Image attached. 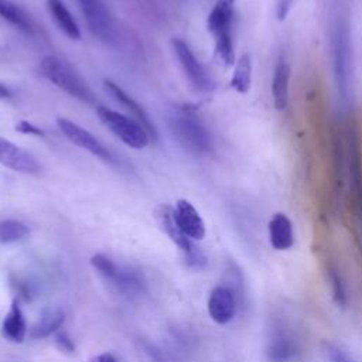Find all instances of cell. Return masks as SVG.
Instances as JSON below:
<instances>
[{
    "instance_id": "6da1fadb",
    "label": "cell",
    "mask_w": 362,
    "mask_h": 362,
    "mask_svg": "<svg viewBox=\"0 0 362 362\" xmlns=\"http://www.w3.org/2000/svg\"><path fill=\"white\" fill-rule=\"evenodd\" d=\"M331 52L338 95L344 105L352 93V41L349 13L339 1L334 6L331 18Z\"/></svg>"
},
{
    "instance_id": "7a4b0ae2",
    "label": "cell",
    "mask_w": 362,
    "mask_h": 362,
    "mask_svg": "<svg viewBox=\"0 0 362 362\" xmlns=\"http://www.w3.org/2000/svg\"><path fill=\"white\" fill-rule=\"evenodd\" d=\"M235 16V0H215L208 18L206 27L215 41V52L225 65L235 64L232 24Z\"/></svg>"
},
{
    "instance_id": "3957f363",
    "label": "cell",
    "mask_w": 362,
    "mask_h": 362,
    "mask_svg": "<svg viewBox=\"0 0 362 362\" xmlns=\"http://www.w3.org/2000/svg\"><path fill=\"white\" fill-rule=\"evenodd\" d=\"M40 72L45 79L72 98H76L88 105H93L96 102V96L89 85L65 61L54 55H47L40 62Z\"/></svg>"
},
{
    "instance_id": "277c9868",
    "label": "cell",
    "mask_w": 362,
    "mask_h": 362,
    "mask_svg": "<svg viewBox=\"0 0 362 362\" xmlns=\"http://www.w3.org/2000/svg\"><path fill=\"white\" fill-rule=\"evenodd\" d=\"M92 267L98 274L107 281L120 296L126 298H139L146 291V281L137 270L122 267L103 253H96L90 257Z\"/></svg>"
},
{
    "instance_id": "5b68a950",
    "label": "cell",
    "mask_w": 362,
    "mask_h": 362,
    "mask_svg": "<svg viewBox=\"0 0 362 362\" xmlns=\"http://www.w3.org/2000/svg\"><path fill=\"white\" fill-rule=\"evenodd\" d=\"M170 129L178 143L191 154L204 156L212 148V139L194 109L184 107L170 119Z\"/></svg>"
},
{
    "instance_id": "8992f818",
    "label": "cell",
    "mask_w": 362,
    "mask_h": 362,
    "mask_svg": "<svg viewBox=\"0 0 362 362\" xmlns=\"http://www.w3.org/2000/svg\"><path fill=\"white\" fill-rule=\"evenodd\" d=\"M264 356L267 362H301L304 358L303 342L293 325L286 320H274L269 328Z\"/></svg>"
},
{
    "instance_id": "52a82bcc",
    "label": "cell",
    "mask_w": 362,
    "mask_h": 362,
    "mask_svg": "<svg viewBox=\"0 0 362 362\" xmlns=\"http://www.w3.org/2000/svg\"><path fill=\"white\" fill-rule=\"evenodd\" d=\"M98 116L100 122L126 146L140 150L150 144V134L136 119L124 116L105 106L98 107Z\"/></svg>"
},
{
    "instance_id": "ba28073f",
    "label": "cell",
    "mask_w": 362,
    "mask_h": 362,
    "mask_svg": "<svg viewBox=\"0 0 362 362\" xmlns=\"http://www.w3.org/2000/svg\"><path fill=\"white\" fill-rule=\"evenodd\" d=\"M171 47L192 88L202 93L212 92L215 89V82L206 68L197 59L188 44L181 38H173Z\"/></svg>"
},
{
    "instance_id": "9c48e42d",
    "label": "cell",
    "mask_w": 362,
    "mask_h": 362,
    "mask_svg": "<svg viewBox=\"0 0 362 362\" xmlns=\"http://www.w3.org/2000/svg\"><path fill=\"white\" fill-rule=\"evenodd\" d=\"M89 31L103 42H112L116 37L115 20L103 0H79Z\"/></svg>"
},
{
    "instance_id": "30bf717a",
    "label": "cell",
    "mask_w": 362,
    "mask_h": 362,
    "mask_svg": "<svg viewBox=\"0 0 362 362\" xmlns=\"http://www.w3.org/2000/svg\"><path fill=\"white\" fill-rule=\"evenodd\" d=\"M57 124H58L59 130L62 132V134L75 146L89 151L90 154L99 157L100 160H103L106 163L113 161V157L109 153V150L92 133H89L86 129H83L78 123H75L66 117H58Z\"/></svg>"
},
{
    "instance_id": "8fae6325",
    "label": "cell",
    "mask_w": 362,
    "mask_h": 362,
    "mask_svg": "<svg viewBox=\"0 0 362 362\" xmlns=\"http://www.w3.org/2000/svg\"><path fill=\"white\" fill-rule=\"evenodd\" d=\"M208 315L218 325L229 324L238 311V300L235 291L228 286H216L211 290L206 303Z\"/></svg>"
},
{
    "instance_id": "7c38bea8",
    "label": "cell",
    "mask_w": 362,
    "mask_h": 362,
    "mask_svg": "<svg viewBox=\"0 0 362 362\" xmlns=\"http://www.w3.org/2000/svg\"><path fill=\"white\" fill-rule=\"evenodd\" d=\"M0 164L24 174H38L41 165L38 160L25 148L0 136Z\"/></svg>"
},
{
    "instance_id": "4fadbf2b",
    "label": "cell",
    "mask_w": 362,
    "mask_h": 362,
    "mask_svg": "<svg viewBox=\"0 0 362 362\" xmlns=\"http://www.w3.org/2000/svg\"><path fill=\"white\" fill-rule=\"evenodd\" d=\"M153 215L158 228L170 238V240L175 246H178L184 252V255H189L197 249V246L192 243V239L185 236L178 228L174 218V206L168 204H160L158 206H156Z\"/></svg>"
},
{
    "instance_id": "5bb4252c",
    "label": "cell",
    "mask_w": 362,
    "mask_h": 362,
    "mask_svg": "<svg viewBox=\"0 0 362 362\" xmlns=\"http://www.w3.org/2000/svg\"><path fill=\"white\" fill-rule=\"evenodd\" d=\"M174 218L181 232L192 240H202L206 233L205 222L195 206L187 199H178L174 206Z\"/></svg>"
},
{
    "instance_id": "9a60e30c",
    "label": "cell",
    "mask_w": 362,
    "mask_h": 362,
    "mask_svg": "<svg viewBox=\"0 0 362 362\" xmlns=\"http://www.w3.org/2000/svg\"><path fill=\"white\" fill-rule=\"evenodd\" d=\"M103 83H105V89H106L120 105H123V106L134 116V119H136L139 123H141V126L147 130V133L150 134V137H151L153 140H157V130H156L154 124L151 123V120H150L147 112L144 110V107H143L140 103H137L130 95H127L117 83H115V82H112V81H109V79H105Z\"/></svg>"
},
{
    "instance_id": "2e32d148",
    "label": "cell",
    "mask_w": 362,
    "mask_h": 362,
    "mask_svg": "<svg viewBox=\"0 0 362 362\" xmlns=\"http://www.w3.org/2000/svg\"><path fill=\"white\" fill-rule=\"evenodd\" d=\"M269 242L276 250H288L294 245V230L290 218L283 212H276L267 223Z\"/></svg>"
},
{
    "instance_id": "e0dca14e",
    "label": "cell",
    "mask_w": 362,
    "mask_h": 362,
    "mask_svg": "<svg viewBox=\"0 0 362 362\" xmlns=\"http://www.w3.org/2000/svg\"><path fill=\"white\" fill-rule=\"evenodd\" d=\"M1 335L11 344H23L27 337V322L16 298L11 301V305L3 318Z\"/></svg>"
},
{
    "instance_id": "ac0fdd59",
    "label": "cell",
    "mask_w": 362,
    "mask_h": 362,
    "mask_svg": "<svg viewBox=\"0 0 362 362\" xmlns=\"http://www.w3.org/2000/svg\"><path fill=\"white\" fill-rule=\"evenodd\" d=\"M288 82H290V65L281 55L274 66L272 79V98L277 110H284L288 103Z\"/></svg>"
},
{
    "instance_id": "d6986e66",
    "label": "cell",
    "mask_w": 362,
    "mask_h": 362,
    "mask_svg": "<svg viewBox=\"0 0 362 362\" xmlns=\"http://www.w3.org/2000/svg\"><path fill=\"white\" fill-rule=\"evenodd\" d=\"M47 7L55 24L68 38L71 40L81 38L79 25L62 0H47Z\"/></svg>"
},
{
    "instance_id": "ffe728a7",
    "label": "cell",
    "mask_w": 362,
    "mask_h": 362,
    "mask_svg": "<svg viewBox=\"0 0 362 362\" xmlns=\"http://www.w3.org/2000/svg\"><path fill=\"white\" fill-rule=\"evenodd\" d=\"M0 17L25 34H34L37 31L31 16L13 0H0Z\"/></svg>"
},
{
    "instance_id": "44dd1931",
    "label": "cell",
    "mask_w": 362,
    "mask_h": 362,
    "mask_svg": "<svg viewBox=\"0 0 362 362\" xmlns=\"http://www.w3.org/2000/svg\"><path fill=\"white\" fill-rule=\"evenodd\" d=\"M65 322V314L58 310H47L41 318L31 327L30 337L34 339H45L54 334H57Z\"/></svg>"
},
{
    "instance_id": "7402d4cb",
    "label": "cell",
    "mask_w": 362,
    "mask_h": 362,
    "mask_svg": "<svg viewBox=\"0 0 362 362\" xmlns=\"http://www.w3.org/2000/svg\"><path fill=\"white\" fill-rule=\"evenodd\" d=\"M252 85V59L249 54H242L235 62L233 75L230 79V86L238 93H247Z\"/></svg>"
},
{
    "instance_id": "603a6c76",
    "label": "cell",
    "mask_w": 362,
    "mask_h": 362,
    "mask_svg": "<svg viewBox=\"0 0 362 362\" xmlns=\"http://www.w3.org/2000/svg\"><path fill=\"white\" fill-rule=\"evenodd\" d=\"M327 277H328V283L331 287V296H332L334 303L338 307L345 308L348 305V291H346V284H345V280H344L341 272L338 270L337 266H328Z\"/></svg>"
},
{
    "instance_id": "cb8c5ba5",
    "label": "cell",
    "mask_w": 362,
    "mask_h": 362,
    "mask_svg": "<svg viewBox=\"0 0 362 362\" xmlns=\"http://www.w3.org/2000/svg\"><path fill=\"white\" fill-rule=\"evenodd\" d=\"M30 229L25 223L16 219H3L0 221V243H14L24 239L28 235Z\"/></svg>"
},
{
    "instance_id": "d4e9b609",
    "label": "cell",
    "mask_w": 362,
    "mask_h": 362,
    "mask_svg": "<svg viewBox=\"0 0 362 362\" xmlns=\"http://www.w3.org/2000/svg\"><path fill=\"white\" fill-rule=\"evenodd\" d=\"M324 354L328 362H355L342 348L332 342L324 344Z\"/></svg>"
},
{
    "instance_id": "484cf974",
    "label": "cell",
    "mask_w": 362,
    "mask_h": 362,
    "mask_svg": "<svg viewBox=\"0 0 362 362\" xmlns=\"http://www.w3.org/2000/svg\"><path fill=\"white\" fill-rule=\"evenodd\" d=\"M55 345L57 348L64 352V354H68V355H72L75 352V344L72 341V338L68 335V332L65 331H58L55 334Z\"/></svg>"
},
{
    "instance_id": "4316f807",
    "label": "cell",
    "mask_w": 362,
    "mask_h": 362,
    "mask_svg": "<svg viewBox=\"0 0 362 362\" xmlns=\"http://www.w3.org/2000/svg\"><path fill=\"white\" fill-rule=\"evenodd\" d=\"M16 130L23 134H33V136H40V137L45 136V132L42 129L34 126L28 120H20L18 123H16Z\"/></svg>"
},
{
    "instance_id": "83f0119b",
    "label": "cell",
    "mask_w": 362,
    "mask_h": 362,
    "mask_svg": "<svg viewBox=\"0 0 362 362\" xmlns=\"http://www.w3.org/2000/svg\"><path fill=\"white\" fill-rule=\"evenodd\" d=\"M294 1L296 0H277L276 1V17L279 21H283L288 16Z\"/></svg>"
},
{
    "instance_id": "f1b7e54d",
    "label": "cell",
    "mask_w": 362,
    "mask_h": 362,
    "mask_svg": "<svg viewBox=\"0 0 362 362\" xmlns=\"http://www.w3.org/2000/svg\"><path fill=\"white\" fill-rule=\"evenodd\" d=\"M89 362H119V361L112 352H102V354L90 358Z\"/></svg>"
},
{
    "instance_id": "f546056e",
    "label": "cell",
    "mask_w": 362,
    "mask_h": 362,
    "mask_svg": "<svg viewBox=\"0 0 362 362\" xmlns=\"http://www.w3.org/2000/svg\"><path fill=\"white\" fill-rule=\"evenodd\" d=\"M11 96H13L11 89L0 82V99H7V98H11Z\"/></svg>"
}]
</instances>
